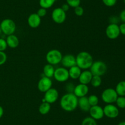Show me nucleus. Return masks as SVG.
Listing matches in <instances>:
<instances>
[{
  "instance_id": "obj_1",
  "label": "nucleus",
  "mask_w": 125,
  "mask_h": 125,
  "mask_svg": "<svg viewBox=\"0 0 125 125\" xmlns=\"http://www.w3.org/2000/svg\"><path fill=\"white\" fill-rule=\"evenodd\" d=\"M78 98L74 93H67L62 96L60 100V105L66 112L74 111L78 107Z\"/></svg>"
},
{
  "instance_id": "obj_2",
  "label": "nucleus",
  "mask_w": 125,
  "mask_h": 125,
  "mask_svg": "<svg viewBox=\"0 0 125 125\" xmlns=\"http://www.w3.org/2000/svg\"><path fill=\"white\" fill-rule=\"evenodd\" d=\"M76 66L82 70H87L90 68L94 62L93 57L90 53L87 51H81L76 56Z\"/></svg>"
},
{
  "instance_id": "obj_3",
  "label": "nucleus",
  "mask_w": 125,
  "mask_h": 125,
  "mask_svg": "<svg viewBox=\"0 0 125 125\" xmlns=\"http://www.w3.org/2000/svg\"><path fill=\"white\" fill-rule=\"evenodd\" d=\"M107 70V66L104 61L98 60L94 61L90 68V72L93 75H98L101 77L106 73Z\"/></svg>"
},
{
  "instance_id": "obj_4",
  "label": "nucleus",
  "mask_w": 125,
  "mask_h": 125,
  "mask_svg": "<svg viewBox=\"0 0 125 125\" xmlns=\"http://www.w3.org/2000/svg\"><path fill=\"white\" fill-rule=\"evenodd\" d=\"M1 31L2 33L7 36L13 34L16 30V25L13 20L10 18L4 19L0 23Z\"/></svg>"
},
{
  "instance_id": "obj_5",
  "label": "nucleus",
  "mask_w": 125,
  "mask_h": 125,
  "mask_svg": "<svg viewBox=\"0 0 125 125\" xmlns=\"http://www.w3.org/2000/svg\"><path fill=\"white\" fill-rule=\"evenodd\" d=\"M118 96L115 89L112 88H106L101 93V99L103 101L107 104L115 102Z\"/></svg>"
},
{
  "instance_id": "obj_6",
  "label": "nucleus",
  "mask_w": 125,
  "mask_h": 125,
  "mask_svg": "<svg viewBox=\"0 0 125 125\" xmlns=\"http://www.w3.org/2000/svg\"><path fill=\"white\" fill-rule=\"evenodd\" d=\"M63 56L59 50L52 49L48 51L46 55V60L48 63L51 65H56L61 62Z\"/></svg>"
},
{
  "instance_id": "obj_7",
  "label": "nucleus",
  "mask_w": 125,
  "mask_h": 125,
  "mask_svg": "<svg viewBox=\"0 0 125 125\" xmlns=\"http://www.w3.org/2000/svg\"><path fill=\"white\" fill-rule=\"evenodd\" d=\"M54 78L59 82H65L70 78L68 69L64 67H57L55 69Z\"/></svg>"
},
{
  "instance_id": "obj_8",
  "label": "nucleus",
  "mask_w": 125,
  "mask_h": 125,
  "mask_svg": "<svg viewBox=\"0 0 125 125\" xmlns=\"http://www.w3.org/2000/svg\"><path fill=\"white\" fill-rule=\"evenodd\" d=\"M106 36L111 40L117 39L120 35L119 25L118 24L110 23L106 29Z\"/></svg>"
},
{
  "instance_id": "obj_9",
  "label": "nucleus",
  "mask_w": 125,
  "mask_h": 125,
  "mask_svg": "<svg viewBox=\"0 0 125 125\" xmlns=\"http://www.w3.org/2000/svg\"><path fill=\"white\" fill-rule=\"evenodd\" d=\"M51 17H52V20L56 23L62 24L65 21L67 14H66V12L63 11L61 7H57L52 11Z\"/></svg>"
},
{
  "instance_id": "obj_10",
  "label": "nucleus",
  "mask_w": 125,
  "mask_h": 125,
  "mask_svg": "<svg viewBox=\"0 0 125 125\" xmlns=\"http://www.w3.org/2000/svg\"><path fill=\"white\" fill-rule=\"evenodd\" d=\"M104 114L109 118H115L119 115V109L113 104H106L103 108Z\"/></svg>"
},
{
  "instance_id": "obj_11",
  "label": "nucleus",
  "mask_w": 125,
  "mask_h": 125,
  "mask_svg": "<svg viewBox=\"0 0 125 125\" xmlns=\"http://www.w3.org/2000/svg\"><path fill=\"white\" fill-rule=\"evenodd\" d=\"M59 98V92L56 88H51L45 93L43 102H46L50 104L56 102Z\"/></svg>"
},
{
  "instance_id": "obj_12",
  "label": "nucleus",
  "mask_w": 125,
  "mask_h": 125,
  "mask_svg": "<svg viewBox=\"0 0 125 125\" xmlns=\"http://www.w3.org/2000/svg\"><path fill=\"white\" fill-rule=\"evenodd\" d=\"M52 82L51 78L43 76L40 78V80L38 82L37 87L40 91L45 93L48 89L52 88Z\"/></svg>"
},
{
  "instance_id": "obj_13",
  "label": "nucleus",
  "mask_w": 125,
  "mask_h": 125,
  "mask_svg": "<svg viewBox=\"0 0 125 125\" xmlns=\"http://www.w3.org/2000/svg\"><path fill=\"white\" fill-rule=\"evenodd\" d=\"M90 117L95 120H101L104 116L103 111V108L98 105L92 106L89 111Z\"/></svg>"
},
{
  "instance_id": "obj_14",
  "label": "nucleus",
  "mask_w": 125,
  "mask_h": 125,
  "mask_svg": "<svg viewBox=\"0 0 125 125\" xmlns=\"http://www.w3.org/2000/svg\"><path fill=\"white\" fill-rule=\"evenodd\" d=\"M89 88L87 85L79 83V84L75 86L73 93L77 98H81V97L86 96V95L89 93Z\"/></svg>"
},
{
  "instance_id": "obj_15",
  "label": "nucleus",
  "mask_w": 125,
  "mask_h": 125,
  "mask_svg": "<svg viewBox=\"0 0 125 125\" xmlns=\"http://www.w3.org/2000/svg\"><path fill=\"white\" fill-rule=\"evenodd\" d=\"M61 62L63 67L67 69L70 68L72 66L76 65V56H74L73 55H71V54L65 55V56H63Z\"/></svg>"
},
{
  "instance_id": "obj_16",
  "label": "nucleus",
  "mask_w": 125,
  "mask_h": 125,
  "mask_svg": "<svg viewBox=\"0 0 125 125\" xmlns=\"http://www.w3.org/2000/svg\"><path fill=\"white\" fill-rule=\"evenodd\" d=\"M28 23L32 28H36L40 26L41 23V18L37 13H31L28 18Z\"/></svg>"
},
{
  "instance_id": "obj_17",
  "label": "nucleus",
  "mask_w": 125,
  "mask_h": 125,
  "mask_svg": "<svg viewBox=\"0 0 125 125\" xmlns=\"http://www.w3.org/2000/svg\"><path fill=\"white\" fill-rule=\"evenodd\" d=\"M92 77L93 74L90 72V71L84 70V71L81 72L78 79H79V82L80 83L84 85H88L91 82Z\"/></svg>"
},
{
  "instance_id": "obj_18",
  "label": "nucleus",
  "mask_w": 125,
  "mask_h": 125,
  "mask_svg": "<svg viewBox=\"0 0 125 125\" xmlns=\"http://www.w3.org/2000/svg\"><path fill=\"white\" fill-rule=\"evenodd\" d=\"M78 107L83 112H89L91 105H90L87 96L81 97L78 98Z\"/></svg>"
},
{
  "instance_id": "obj_19",
  "label": "nucleus",
  "mask_w": 125,
  "mask_h": 125,
  "mask_svg": "<svg viewBox=\"0 0 125 125\" xmlns=\"http://www.w3.org/2000/svg\"><path fill=\"white\" fill-rule=\"evenodd\" d=\"M6 40L7 44V47H9L11 49H15L19 45V39H18V37L15 34L7 36Z\"/></svg>"
},
{
  "instance_id": "obj_20",
  "label": "nucleus",
  "mask_w": 125,
  "mask_h": 125,
  "mask_svg": "<svg viewBox=\"0 0 125 125\" xmlns=\"http://www.w3.org/2000/svg\"><path fill=\"white\" fill-rule=\"evenodd\" d=\"M82 72V69L79 68L78 66L75 65L72 66V67L68 69V73H69L70 78L73 80L78 79Z\"/></svg>"
},
{
  "instance_id": "obj_21",
  "label": "nucleus",
  "mask_w": 125,
  "mask_h": 125,
  "mask_svg": "<svg viewBox=\"0 0 125 125\" xmlns=\"http://www.w3.org/2000/svg\"><path fill=\"white\" fill-rule=\"evenodd\" d=\"M43 71L44 76L51 78L54 76L55 69L53 65H51L50 64L48 63L47 64H46L44 66Z\"/></svg>"
},
{
  "instance_id": "obj_22",
  "label": "nucleus",
  "mask_w": 125,
  "mask_h": 125,
  "mask_svg": "<svg viewBox=\"0 0 125 125\" xmlns=\"http://www.w3.org/2000/svg\"><path fill=\"white\" fill-rule=\"evenodd\" d=\"M115 89L118 96H125V80L118 82Z\"/></svg>"
},
{
  "instance_id": "obj_23",
  "label": "nucleus",
  "mask_w": 125,
  "mask_h": 125,
  "mask_svg": "<svg viewBox=\"0 0 125 125\" xmlns=\"http://www.w3.org/2000/svg\"><path fill=\"white\" fill-rule=\"evenodd\" d=\"M51 110V104L46 102H42L39 107V111L42 115H46Z\"/></svg>"
},
{
  "instance_id": "obj_24",
  "label": "nucleus",
  "mask_w": 125,
  "mask_h": 125,
  "mask_svg": "<svg viewBox=\"0 0 125 125\" xmlns=\"http://www.w3.org/2000/svg\"><path fill=\"white\" fill-rule=\"evenodd\" d=\"M56 0H39V4L40 7L46 9L52 7Z\"/></svg>"
},
{
  "instance_id": "obj_25",
  "label": "nucleus",
  "mask_w": 125,
  "mask_h": 125,
  "mask_svg": "<svg viewBox=\"0 0 125 125\" xmlns=\"http://www.w3.org/2000/svg\"><path fill=\"white\" fill-rule=\"evenodd\" d=\"M92 86L94 88H98L100 87L102 83V79L100 76L98 75H93L92 78L90 82Z\"/></svg>"
},
{
  "instance_id": "obj_26",
  "label": "nucleus",
  "mask_w": 125,
  "mask_h": 125,
  "mask_svg": "<svg viewBox=\"0 0 125 125\" xmlns=\"http://www.w3.org/2000/svg\"><path fill=\"white\" fill-rule=\"evenodd\" d=\"M88 100L90 104V105L92 106H94V105H98L99 103V98L95 94H92L90 95L89 97H87Z\"/></svg>"
},
{
  "instance_id": "obj_27",
  "label": "nucleus",
  "mask_w": 125,
  "mask_h": 125,
  "mask_svg": "<svg viewBox=\"0 0 125 125\" xmlns=\"http://www.w3.org/2000/svg\"><path fill=\"white\" fill-rule=\"evenodd\" d=\"M115 103L118 109H125V96H118Z\"/></svg>"
},
{
  "instance_id": "obj_28",
  "label": "nucleus",
  "mask_w": 125,
  "mask_h": 125,
  "mask_svg": "<svg viewBox=\"0 0 125 125\" xmlns=\"http://www.w3.org/2000/svg\"><path fill=\"white\" fill-rule=\"evenodd\" d=\"M81 125H97L96 120L90 116L85 118L82 121Z\"/></svg>"
},
{
  "instance_id": "obj_29",
  "label": "nucleus",
  "mask_w": 125,
  "mask_h": 125,
  "mask_svg": "<svg viewBox=\"0 0 125 125\" xmlns=\"http://www.w3.org/2000/svg\"><path fill=\"white\" fill-rule=\"evenodd\" d=\"M67 4H68L70 7H76L80 6L81 0H66Z\"/></svg>"
},
{
  "instance_id": "obj_30",
  "label": "nucleus",
  "mask_w": 125,
  "mask_h": 125,
  "mask_svg": "<svg viewBox=\"0 0 125 125\" xmlns=\"http://www.w3.org/2000/svg\"><path fill=\"white\" fill-rule=\"evenodd\" d=\"M74 87L75 86L74 85V84L73 83H67L65 85V91L68 93H73V91H74Z\"/></svg>"
},
{
  "instance_id": "obj_31",
  "label": "nucleus",
  "mask_w": 125,
  "mask_h": 125,
  "mask_svg": "<svg viewBox=\"0 0 125 125\" xmlns=\"http://www.w3.org/2000/svg\"><path fill=\"white\" fill-rule=\"evenodd\" d=\"M74 13H75L76 15L81 17V16H82L83 14H84V9H83V7L79 6H77V7H74Z\"/></svg>"
},
{
  "instance_id": "obj_32",
  "label": "nucleus",
  "mask_w": 125,
  "mask_h": 125,
  "mask_svg": "<svg viewBox=\"0 0 125 125\" xmlns=\"http://www.w3.org/2000/svg\"><path fill=\"white\" fill-rule=\"evenodd\" d=\"M7 47L6 40L2 38H0V51H4Z\"/></svg>"
},
{
  "instance_id": "obj_33",
  "label": "nucleus",
  "mask_w": 125,
  "mask_h": 125,
  "mask_svg": "<svg viewBox=\"0 0 125 125\" xmlns=\"http://www.w3.org/2000/svg\"><path fill=\"white\" fill-rule=\"evenodd\" d=\"M104 4L107 7H112L117 3V0H102Z\"/></svg>"
},
{
  "instance_id": "obj_34",
  "label": "nucleus",
  "mask_w": 125,
  "mask_h": 125,
  "mask_svg": "<svg viewBox=\"0 0 125 125\" xmlns=\"http://www.w3.org/2000/svg\"><path fill=\"white\" fill-rule=\"evenodd\" d=\"M7 55L4 51H0V66L4 64L7 61Z\"/></svg>"
},
{
  "instance_id": "obj_35",
  "label": "nucleus",
  "mask_w": 125,
  "mask_h": 125,
  "mask_svg": "<svg viewBox=\"0 0 125 125\" xmlns=\"http://www.w3.org/2000/svg\"><path fill=\"white\" fill-rule=\"evenodd\" d=\"M46 13H47V11H46V9L42 8V7L39 9L37 11V14L40 18L45 17L46 15Z\"/></svg>"
},
{
  "instance_id": "obj_36",
  "label": "nucleus",
  "mask_w": 125,
  "mask_h": 125,
  "mask_svg": "<svg viewBox=\"0 0 125 125\" xmlns=\"http://www.w3.org/2000/svg\"><path fill=\"white\" fill-rule=\"evenodd\" d=\"M119 20H120L119 17H117L116 16H112L110 17L109 22L110 23H114V24H118Z\"/></svg>"
},
{
  "instance_id": "obj_37",
  "label": "nucleus",
  "mask_w": 125,
  "mask_h": 125,
  "mask_svg": "<svg viewBox=\"0 0 125 125\" xmlns=\"http://www.w3.org/2000/svg\"><path fill=\"white\" fill-rule=\"evenodd\" d=\"M120 34L125 36V23H122L119 25Z\"/></svg>"
},
{
  "instance_id": "obj_38",
  "label": "nucleus",
  "mask_w": 125,
  "mask_h": 125,
  "mask_svg": "<svg viewBox=\"0 0 125 125\" xmlns=\"http://www.w3.org/2000/svg\"><path fill=\"white\" fill-rule=\"evenodd\" d=\"M119 18L123 23H125V9L123 10L120 13Z\"/></svg>"
},
{
  "instance_id": "obj_39",
  "label": "nucleus",
  "mask_w": 125,
  "mask_h": 125,
  "mask_svg": "<svg viewBox=\"0 0 125 125\" xmlns=\"http://www.w3.org/2000/svg\"><path fill=\"white\" fill-rule=\"evenodd\" d=\"M61 8H62V9L63 10V11H65V12H66L67 11H68V10H69L70 6H68V4L65 3V4H62V6H61Z\"/></svg>"
},
{
  "instance_id": "obj_40",
  "label": "nucleus",
  "mask_w": 125,
  "mask_h": 125,
  "mask_svg": "<svg viewBox=\"0 0 125 125\" xmlns=\"http://www.w3.org/2000/svg\"><path fill=\"white\" fill-rule=\"evenodd\" d=\"M4 114V109L2 108V106L0 105V118H1V117Z\"/></svg>"
},
{
  "instance_id": "obj_41",
  "label": "nucleus",
  "mask_w": 125,
  "mask_h": 125,
  "mask_svg": "<svg viewBox=\"0 0 125 125\" xmlns=\"http://www.w3.org/2000/svg\"><path fill=\"white\" fill-rule=\"evenodd\" d=\"M118 125H125V121H123L120 122L118 124Z\"/></svg>"
},
{
  "instance_id": "obj_42",
  "label": "nucleus",
  "mask_w": 125,
  "mask_h": 125,
  "mask_svg": "<svg viewBox=\"0 0 125 125\" xmlns=\"http://www.w3.org/2000/svg\"><path fill=\"white\" fill-rule=\"evenodd\" d=\"M1 33H2V31H1V26H0V35L1 34Z\"/></svg>"
},
{
  "instance_id": "obj_43",
  "label": "nucleus",
  "mask_w": 125,
  "mask_h": 125,
  "mask_svg": "<svg viewBox=\"0 0 125 125\" xmlns=\"http://www.w3.org/2000/svg\"><path fill=\"white\" fill-rule=\"evenodd\" d=\"M123 2H124V3H125V0H123Z\"/></svg>"
}]
</instances>
